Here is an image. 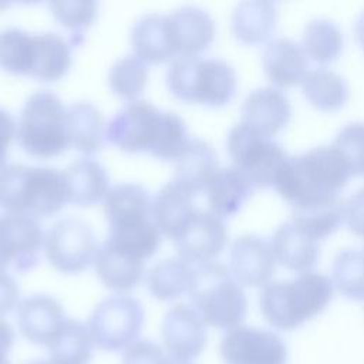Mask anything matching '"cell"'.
Here are the masks:
<instances>
[{
	"instance_id": "15",
	"label": "cell",
	"mask_w": 364,
	"mask_h": 364,
	"mask_svg": "<svg viewBox=\"0 0 364 364\" xmlns=\"http://www.w3.org/2000/svg\"><path fill=\"white\" fill-rule=\"evenodd\" d=\"M205 321L191 304L172 306L162 318L161 337L169 357L192 361L206 347L208 330Z\"/></svg>"
},
{
	"instance_id": "20",
	"label": "cell",
	"mask_w": 364,
	"mask_h": 364,
	"mask_svg": "<svg viewBox=\"0 0 364 364\" xmlns=\"http://www.w3.org/2000/svg\"><path fill=\"white\" fill-rule=\"evenodd\" d=\"M131 44L135 55L145 64H159L176 54L168 14H144L131 30Z\"/></svg>"
},
{
	"instance_id": "39",
	"label": "cell",
	"mask_w": 364,
	"mask_h": 364,
	"mask_svg": "<svg viewBox=\"0 0 364 364\" xmlns=\"http://www.w3.org/2000/svg\"><path fill=\"white\" fill-rule=\"evenodd\" d=\"M48 9L54 18L73 33V43L80 44L84 31L97 17L98 4L90 0L51 1L48 3Z\"/></svg>"
},
{
	"instance_id": "32",
	"label": "cell",
	"mask_w": 364,
	"mask_h": 364,
	"mask_svg": "<svg viewBox=\"0 0 364 364\" xmlns=\"http://www.w3.org/2000/svg\"><path fill=\"white\" fill-rule=\"evenodd\" d=\"M71 67L70 44L57 33L34 34V60L30 75L40 81H57Z\"/></svg>"
},
{
	"instance_id": "4",
	"label": "cell",
	"mask_w": 364,
	"mask_h": 364,
	"mask_svg": "<svg viewBox=\"0 0 364 364\" xmlns=\"http://www.w3.org/2000/svg\"><path fill=\"white\" fill-rule=\"evenodd\" d=\"M104 212L112 243L145 259L156 252L161 232L152 218V199L142 185L118 183L109 188Z\"/></svg>"
},
{
	"instance_id": "37",
	"label": "cell",
	"mask_w": 364,
	"mask_h": 364,
	"mask_svg": "<svg viewBox=\"0 0 364 364\" xmlns=\"http://www.w3.org/2000/svg\"><path fill=\"white\" fill-rule=\"evenodd\" d=\"M34 60V34L9 27L0 31V67L13 74L30 75Z\"/></svg>"
},
{
	"instance_id": "23",
	"label": "cell",
	"mask_w": 364,
	"mask_h": 364,
	"mask_svg": "<svg viewBox=\"0 0 364 364\" xmlns=\"http://www.w3.org/2000/svg\"><path fill=\"white\" fill-rule=\"evenodd\" d=\"M253 188L250 179L235 165L219 168L205 188L209 210L222 219L235 215L249 199Z\"/></svg>"
},
{
	"instance_id": "12",
	"label": "cell",
	"mask_w": 364,
	"mask_h": 364,
	"mask_svg": "<svg viewBox=\"0 0 364 364\" xmlns=\"http://www.w3.org/2000/svg\"><path fill=\"white\" fill-rule=\"evenodd\" d=\"M219 354L225 364H286L289 357L277 333L243 324L225 333Z\"/></svg>"
},
{
	"instance_id": "42",
	"label": "cell",
	"mask_w": 364,
	"mask_h": 364,
	"mask_svg": "<svg viewBox=\"0 0 364 364\" xmlns=\"http://www.w3.org/2000/svg\"><path fill=\"white\" fill-rule=\"evenodd\" d=\"M343 220L353 233L364 236V188L343 200Z\"/></svg>"
},
{
	"instance_id": "16",
	"label": "cell",
	"mask_w": 364,
	"mask_h": 364,
	"mask_svg": "<svg viewBox=\"0 0 364 364\" xmlns=\"http://www.w3.org/2000/svg\"><path fill=\"white\" fill-rule=\"evenodd\" d=\"M276 256L272 242L255 233L237 236L229 252V270L245 286H264L276 269Z\"/></svg>"
},
{
	"instance_id": "35",
	"label": "cell",
	"mask_w": 364,
	"mask_h": 364,
	"mask_svg": "<svg viewBox=\"0 0 364 364\" xmlns=\"http://www.w3.org/2000/svg\"><path fill=\"white\" fill-rule=\"evenodd\" d=\"M301 47L309 58L326 64L336 60L343 48L340 27L324 17L310 20L301 34Z\"/></svg>"
},
{
	"instance_id": "8",
	"label": "cell",
	"mask_w": 364,
	"mask_h": 364,
	"mask_svg": "<svg viewBox=\"0 0 364 364\" xmlns=\"http://www.w3.org/2000/svg\"><path fill=\"white\" fill-rule=\"evenodd\" d=\"M17 142L31 156L51 158L70 146L67 108L48 90L36 91L26 101L18 122Z\"/></svg>"
},
{
	"instance_id": "5",
	"label": "cell",
	"mask_w": 364,
	"mask_h": 364,
	"mask_svg": "<svg viewBox=\"0 0 364 364\" xmlns=\"http://www.w3.org/2000/svg\"><path fill=\"white\" fill-rule=\"evenodd\" d=\"M70 202L63 171L6 164L0 169V208L9 213L47 218Z\"/></svg>"
},
{
	"instance_id": "43",
	"label": "cell",
	"mask_w": 364,
	"mask_h": 364,
	"mask_svg": "<svg viewBox=\"0 0 364 364\" xmlns=\"http://www.w3.org/2000/svg\"><path fill=\"white\" fill-rule=\"evenodd\" d=\"M20 289L14 277L6 270H0V318L17 309L20 303Z\"/></svg>"
},
{
	"instance_id": "45",
	"label": "cell",
	"mask_w": 364,
	"mask_h": 364,
	"mask_svg": "<svg viewBox=\"0 0 364 364\" xmlns=\"http://www.w3.org/2000/svg\"><path fill=\"white\" fill-rule=\"evenodd\" d=\"M14 330L3 318H0V364H11L9 360V353L14 346Z\"/></svg>"
},
{
	"instance_id": "36",
	"label": "cell",
	"mask_w": 364,
	"mask_h": 364,
	"mask_svg": "<svg viewBox=\"0 0 364 364\" xmlns=\"http://www.w3.org/2000/svg\"><path fill=\"white\" fill-rule=\"evenodd\" d=\"M333 284L353 300H364V252L355 247L341 249L331 264Z\"/></svg>"
},
{
	"instance_id": "33",
	"label": "cell",
	"mask_w": 364,
	"mask_h": 364,
	"mask_svg": "<svg viewBox=\"0 0 364 364\" xmlns=\"http://www.w3.org/2000/svg\"><path fill=\"white\" fill-rule=\"evenodd\" d=\"M193 266L181 257H168L155 263L146 273L149 293L161 300L171 301L189 291Z\"/></svg>"
},
{
	"instance_id": "44",
	"label": "cell",
	"mask_w": 364,
	"mask_h": 364,
	"mask_svg": "<svg viewBox=\"0 0 364 364\" xmlns=\"http://www.w3.org/2000/svg\"><path fill=\"white\" fill-rule=\"evenodd\" d=\"M17 135V124L9 111L0 108V169L6 165V156L11 139Z\"/></svg>"
},
{
	"instance_id": "40",
	"label": "cell",
	"mask_w": 364,
	"mask_h": 364,
	"mask_svg": "<svg viewBox=\"0 0 364 364\" xmlns=\"http://www.w3.org/2000/svg\"><path fill=\"white\" fill-rule=\"evenodd\" d=\"M331 146L346 164L351 175L364 173V122L346 124L336 135Z\"/></svg>"
},
{
	"instance_id": "29",
	"label": "cell",
	"mask_w": 364,
	"mask_h": 364,
	"mask_svg": "<svg viewBox=\"0 0 364 364\" xmlns=\"http://www.w3.org/2000/svg\"><path fill=\"white\" fill-rule=\"evenodd\" d=\"M277 21L276 3L266 0H246L236 4L232 13V31L235 37L247 44L264 41L274 30Z\"/></svg>"
},
{
	"instance_id": "2",
	"label": "cell",
	"mask_w": 364,
	"mask_h": 364,
	"mask_svg": "<svg viewBox=\"0 0 364 364\" xmlns=\"http://www.w3.org/2000/svg\"><path fill=\"white\" fill-rule=\"evenodd\" d=\"M333 291L334 284L328 276L309 270L264 284L259 307L272 327L290 331L320 314L331 301Z\"/></svg>"
},
{
	"instance_id": "24",
	"label": "cell",
	"mask_w": 364,
	"mask_h": 364,
	"mask_svg": "<svg viewBox=\"0 0 364 364\" xmlns=\"http://www.w3.org/2000/svg\"><path fill=\"white\" fill-rule=\"evenodd\" d=\"M94 264L101 283L118 294L135 289L141 283L145 270L144 260L118 250L107 240L98 247Z\"/></svg>"
},
{
	"instance_id": "48",
	"label": "cell",
	"mask_w": 364,
	"mask_h": 364,
	"mask_svg": "<svg viewBox=\"0 0 364 364\" xmlns=\"http://www.w3.org/2000/svg\"><path fill=\"white\" fill-rule=\"evenodd\" d=\"M24 364H51V363L48 360H30V361H27Z\"/></svg>"
},
{
	"instance_id": "7",
	"label": "cell",
	"mask_w": 364,
	"mask_h": 364,
	"mask_svg": "<svg viewBox=\"0 0 364 364\" xmlns=\"http://www.w3.org/2000/svg\"><path fill=\"white\" fill-rule=\"evenodd\" d=\"M166 85L185 102L220 107L233 98L237 75L235 68L222 58L182 55L169 64Z\"/></svg>"
},
{
	"instance_id": "11",
	"label": "cell",
	"mask_w": 364,
	"mask_h": 364,
	"mask_svg": "<svg viewBox=\"0 0 364 364\" xmlns=\"http://www.w3.org/2000/svg\"><path fill=\"white\" fill-rule=\"evenodd\" d=\"M44 253L50 264L63 273L85 270L98 252L91 226L74 216L61 218L44 235Z\"/></svg>"
},
{
	"instance_id": "46",
	"label": "cell",
	"mask_w": 364,
	"mask_h": 364,
	"mask_svg": "<svg viewBox=\"0 0 364 364\" xmlns=\"http://www.w3.org/2000/svg\"><path fill=\"white\" fill-rule=\"evenodd\" d=\"M354 30H355V36L358 38V41L363 44L364 47V10L360 13V16L355 20L354 24Z\"/></svg>"
},
{
	"instance_id": "9",
	"label": "cell",
	"mask_w": 364,
	"mask_h": 364,
	"mask_svg": "<svg viewBox=\"0 0 364 364\" xmlns=\"http://www.w3.org/2000/svg\"><path fill=\"white\" fill-rule=\"evenodd\" d=\"M226 146L233 165L259 188L274 185L277 172L289 156L273 136L242 121L230 128Z\"/></svg>"
},
{
	"instance_id": "3",
	"label": "cell",
	"mask_w": 364,
	"mask_h": 364,
	"mask_svg": "<svg viewBox=\"0 0 364 364\" xmlns=\"http://www.w3.org/2000/svg\"><path fill=\"white\" fill-rule=\"evenodd\" d=\"M351 176L331 145L287 156L274 179L276 191L291 205L338 196Z\"/></svg>"
},
{
	"instance_id": "28",
	"label": "cell",
	"mask_w": 364,
	"mask_h": 364,
	"mask_svg": "<svg viewBox=\"0 0 364 364\" xmlns=\"http://www.w3.org/2000/svg\"><path fill=\"white\" fill-rule=\"evenodd\" d=\"M70 146L84 155L95 154L105 138L104 115L90 101H78L67 108Z\"/></svg>"
},
{
	"instance_id": "47",
	"label": "cell",
	"mask_w": 364,
	"mask_h": 364,
	"mask_svg": "<svg viewBox=\"0 0 364 364\" xmlns=\"http://www.w3.org/2000/svg\"><path fill=\"white\" fill-rule=\"evenodd\" d=\"M164 364H193V363L189 360H181V358H173V357L166 355Z\"/></svg>"
},
{
	"instance_id": "34",
	"label": "cell",
	"mask_w": 364,
	"mask_h": 364,
	"mask_svg": "<svg viewBox=\"0 0 364 364\" xmlns=\"http://www.w3.org/2000/svg\"><path fill=\"white\" fill-rule=\"evenodd\" d=\"M301 87L307 100L323 111L341 108L350 92L346 78L327 67L309 70L301 81Z\"/></svg>"
},
{
	"instance_id": "13",
	"label": "cell",
	"mask_w": 364,
	"mask_h": 364,
	"mask_svg": "<svg viewBox=\"0 0 364 364\" xmlns=\"http://www.w3.org/2000/svg\"><path fill=\"white\" fill-rule=\"evenodd\" d=\"M44 235L36 218L24 213H1L0 270L9 264L20 272L33 269L40 259Z\"/></svg>"
},
{
	"instance_id": "22",
	"label": "cell",
	"mask_w": 364,
	"mask_h": 364,
	"mask_svg": "<svg viewBox=\"0 0 364 364\" xmlns=\"http://www.w3.org/2000/svg\"><path fill=\"white\" fill-rule=\"evenodd\" d=\"M193 196L175 179L165 183L152 199V218L162 235L176 239L196 212Z\"/></svg>"
},
{
	"instance_id": "18",
	"label": "cell",
	"mask_w": 364,
	"mask_h": 364,
	"mask_svg": "<svg viewBox=\"0 0 364 364\" xmlns=\"http://www.w3.org/2000/svg\"><path fill=\"white\" fill-rule=\"evenodd\" d=\"M291 105L287 95L276 87H259L242 104V122L273 136L290 119Z\"/></svg>"
},
{
	"instance_id": "27",
	"label": "cell",
	"mask_w": 364,
	"mask_h": 364,
	"mask_svg": "<svg viewBox=\"0 0 364 364\" xmlns=\"http://www.w3.org/2000/svg\"><path fill=\"white\" fill-rule=\"evenodd\" d=\"M63 172L68 186L70 202L77 206H91L104 199L109 191V176L98 161L81 158Z\"/></svg>"
},
{
	"instance_id": "6",
	"label": "cell",
	"mask_w": 364,
	"mask_h": 364,
	"mask_svg": "<svg viewBox=\"0 0 364 364\" xmlns=\"http://www.w3.org/2000/svg\"><path fill=\"white\" fill-rule=\"evenodd\" d=\"M191 306L206 326L232 330L242 326L247 313V299L242 284L219 262L193 266L188 291Z\"/></svg>"
},
{
	"instance_id": "21",
	"label": "cell",
	"mask_w": 364,
	"mask_h": 364,
	"mask_svg": "<svg viewBox=\"0 0 364 364\" xmlns=\"http://www.w3.org/2000/svg\"><path fill=\"white\" fill-rule=\"evenodd\" d=\"M263 68L277 87H291L303 81L309 60L303 47L289 37H274L263 50Z\"/></svg>"
},
{
	"instance_id": "30",
	"label": "cell",
	"mask_w": 364,
	"mask_h": 364,
	"mask_svg": "<svg viewBox=\"0 0 364 364\" xmlns=\"http://www.w3.org/2000/svg\"><path fill=\"white\" fill-rule=\"evenodd\" d=\"M343 220V199L331 196L291 205V222L313 239L331 235Z\"/></svg>"
},
{
	"instance_id": "25",
	"label": "cell",
	"mask_w": 364,
	"mask_h": 364,
	"mask_svg": "<svg viewBox=\"0 0 364 364\" xmlns=\"http://www.w3.org/2000/svg\"><path fill=\"white\" fill-rule=\"evenodd\" d=\"M218 169V155L212 145L203 139L189 138L175 159V181L192 195H196L205 191Z\"/></svg>"
},
{
	"instance_id": "26",
	"label": "cell",
	"mask_w": 364,
	"mask_h": 364,
	"mask_svg": "<svg viewBox=\"0 0 364 364\" xmlns=\"http://www.w3.org/2000/svg\"><path fill=\"white\" fill-rule=\"evenodd\" d=\"M270 242L276 260L290 270L309 272L318 259V242L291 220L279 225Z\"/></svg>"
},
{
	"instance_id": "10",
	"label": "cell",
	"mask_w": 364,
	"mask_h": 364,
	"mask_svg": "<svg viewBox=\"0 0 364 364\" xmlns=\"http://www.w3.org/2000/svg\"><path fill=\"white\" fill-rule=\"evenodd\" d=\"M144 318V307L135 297L115 294L95 306L87 327L97 348L124 351L138 340Z\"/></svg>"
},
{
	"instance_id": "19",
	"label": "cell",
	"mask_w": 364,
	"mask_h": 364,
	"mask_svg": "<svg viewBox=\"0 0 364 364\" xmlns=\"http://www.w3.org/2000/svg\"><path fill=\"white\" fill-rule=\"evenodd\" d=\"M176 54L199 55L215 38L212 16L196 6H183L168 14Z\"/></svg>"
},
{
	"instance_id": "1",
	"label": "cell",
	"mask_w": 364,
	"mask_h": 364,
	"mask_svg": "<svg viewBox=\"0 0 364 364\" xmlns=\"http://www.w3.org/2000/svg\"><path fill=\"white\" fill-rule=\"evenodd\" d=\"M105 139L121 151L148 152L165 161H175L189 141L185 121L178 114L138 100L108 121Z\"/></svg>"
},
{
	"instance_id": "31",
	"label": "cell",
	"mask_w": 364,
	"mask_h": 364,
	"mask_svg": "<svg viewBox=\"0 0 364 364\" xmlns=\"http://www.w3.org/2000/svg\"><path fill=\"white\" fill-rule=\"evenodd\" d=\"M94 347L87 324L67 317L47 347L48 361L51 364H90Z\"/></svg>"
},
{
	"instance_id": "17",
	"label": "cell",
	"mask_w": 364,
	"mask_h": 364,
	"mask_svg": "<svg viewBox=\"0 0 364 364\" xmlns=\"http://www.w3.org/2000/svg\"><path fill=\"white\" fill-rule=\"evenodd\" d=\"M65 318L61 303L47 294L28 296L16 309L20 334L36 346L48 347Z\"/></svg>"
},
{
	"instance_id": "14",
	"label": "cell",
	"mask_w": 364,
	"mask_h": 364,
	"mask_svg": "<svg viewBox=\"0 0 364 364\" xmlns=\"http://www.w3.org/2000/svg\"><path fill=\"white\" fill-rule=\"evenodd\" d=\"M226 240L228 228L223 219L210 210L196 209L175 243L179 257L196 266L213 262L225 247Z\"/></svg>"
},
{
	"instance_id": "41",
	"label": "cell",
	"mask_w": 364,
	"mask_h": 364,
	"mask_svg": "<svg viewBox=\"0 0 364 364\" xmlns=\"http://www.w3.org/2000/svg\"><path fill=\"white\" fill-rule=\"evenodd\" d=\"M164 347L149 340H136L122 351L121 364H164L166 358Z\"/></svg>"
},
{
	"instance_id": "38",
	"label": "cell",
	"mask_w": 364,
	"mask_h": 364,
	"mask_svg": "<svg viewBox=\"0 0 364 364\" xmlns=\"http://www.w3.org/2000/svg\"><path fill=\"white\" fill-rule=\"evenodd\" d=\"M148 80V68L135 54L118 58L109 68L108 84L112 92L122 100L135 101L144 91Z\"/></svg>"
}]
</instances>
